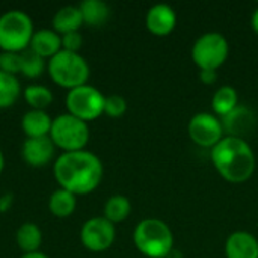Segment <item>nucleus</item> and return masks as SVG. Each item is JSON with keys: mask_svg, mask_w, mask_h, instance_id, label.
Here are the masks:
<instances>
[{"mask_svg": "<svg viewBox=\"0 0 258 258\" xmlns=\"http://www.w3.org/2000/svg\"><path fill=\"white\" fill-rule=\"evenodd\" d=\"M103 163L100 157L88 150L62 153L53 165V174L59 187L73 195H88L103 180Z\"/></svg>", "mask_w": 258, "mask_h": 258, "instance_id": "obj_1", "label": "nucleus"}, {"mask_svg": "<svg viewBox=\"0 0 258 258\" xmlns=\"http://www.w3.org/2000/svg\"><path fill=\"white\" fill-rule=\"evenodd\" d=\"M212 163L218 174L230 183L248 181L255 171V154L243 138L224 136L210 153Z\"/></svg>", "mask_w": 258, "mask_h": 258, "instance_id": "obj_2", "label": "nucleus"}, {"mask_svg": "<svg viewBox=\"0 0 258 258\" xmlns=\"http://www.w3.org/2000/svg\"><path fill=\"white\" fill-rule=\"evenodd\" d=\"M133 243L147 258H165L174 249V234L163 221L147 218L136 225Z\"/></svg>", "mask_w": 258, "mask_h": 258, "instance_id": "obj_3", "label": "nucleus"}, {"mask_svg": "<svg viewBox=\"0 0 258 258\" xmlns=\"http://www.w3.org/2000/svg\"><path fill=\"white\" fill-rule=\"evenodd\" d=\"M33 21L21 9H11L0 15V51L23 53L33 36Z\"/></svg>", "mask_w": 258, "mask_h": 258, "instance_id": "obj_4", "label": "nucleus"}, {"mask_svg": "<svg viewBox=\"0 0 258 258\" xmlns=\"http://www.w3.org/2000/svg\"><path fill=\"white\" fill-rule=\"evenodd\" d=\"M47 71L51 80L68 91L88 85L89 65L80 53H71L60 50L47 62Z\"/></svg>", "mask_w": 258, "mask_h": 258, "instance_id": "obj_5", "label": "nucleus"}, {"mask_svg": "<svg viewBox=\"0 0 258 258\" xmlns=\"http://www.w3.org/2000/svg\"><path fill=\"white\" fill-rule=\"evenodd\" d=\"M50 139L54 147L63 153L80 151L89 142V127L88 122L67 113H62L53 119Z\"/></svg>", "mask_w": 258, "mask_h": 258, "instance_id": "obj_6", "label": "nucleus"}, {"mask_svg": "<svg viewBox=\"0 0 258 258\" xmlns=\"http://www.w3.org/2000/svg\"><path fill=\"white\" fill-rule=\"evenodd\" d=\"M230 45L227 38L219 32H207L201 35L192 47V60L200 70L218 71L228 57Z\"/></svg>", "mask_w": 258, "mask_h": 258, "instance_id": "obj_7", "label": "nucleus"}, {"mask_svg": "<svg viewBox=\"0 0 258 258\" xmlns=\"http://www.w3.org/2000/svg\"><path fill=\"white\" fill-rule=\"evenodd\" d=\"M106 97L94 86L83 85L68 91L65 106L70 115L88 122L104 113Z\"/></svg>", "mask_w": 258, "mask_h": 258, "instance_id": "obj_8", "label": "nucleus"}, {"mask_svg": "<svg viewBox=\"0 0 258 258\" xmlns=\"http://www.w3.org/2000/svg\"><path fill=\"white\" fill-rule=\"evenodd\" d=\"M116 237L115 225L104 216L88 219L80 230L82 245L92 252H103L109 249Z\"/></svg>", "mask_w": 258, "mask_h": 258, "instance_id": "obj_9", "label": "nucleus"}, {"mask_svg": "<svg viewBox=\"0 0 258 258\" xmlns=\"http://www.w3.org/2000/svg\"><path fill=\"white\" fill-rule=\"evenodd\" d=\"M187 132L190 139L204 148H213L224 138L222 122L212 113L201 112L190 118Z\"/></svg>", "mask_w": 258, "mask_h": 258, "instance_id": "obj_10", "label": "nucleus"}, {"mask_svg": "<svg viewBox=\"0 0 258 258\" xmlns=\"http://www.w3.org/2000/svg\"><path fill=\"white\" fill-rule=\"evenodd\" d=\"M54 151L56 147L50 139V136L32 138V139L26 138L21 147V157L27 165L33 168H42L53 160Z\"/></svg>", "mask_w": 258, "mask_h": 258, "instance_id": "obj_11", "label": "nucleus"}, {"mask_svg": "<svg viewBox=\"0 0 258 258\" xmlns=\"http://www.w3.org/2000/svg\"><path fill=\"white\" fill-rule=\"evenodd\" d=\"M147 29L156 36L169 35L177 26V14L166 3H157L151 6L145 15Z\"/></svg>", "mask_w": 258, "mask_h": 258, "instance_id": "obj_12", "label": "nucleus"}, {"mask_svg": "<svg viewBox=\"0 0 258 258\" xmlns=\"http://www.w3.org/2000/svg\"><path fill=\"white\" fill-rule=\"evenodd\" d=\"M227 258H258L257 237L246 231H234L225 242Z\"/></svg>", "mask_w": 258, "mask_h": 258, "instance_id": "obj_13", "label": "nucleus"}, {"mask_svg": "<svg viewBox=\"0 0 258 258\" xmlns=\"http://www.w3.org/2000/svg\"><path fill=\"white\" fill-rule=\"evenodd\" d=\"M221 122L224 127V133H227V136L243 138L246 133H249L252 130V127L255 124V116L248 107L237 106L230 115L222 118Z\"/></svg>", "mask_w": 258, "mask_h": 258, "instance_id": "obj_14", "label": "nucleus"}, {"mask_svg": "<svg viewBox=\"0 0 258 258\" xmlns=\"http://www.w3.org/2000/svg\"><path fill=\"white\" fill-rule=\"evenodd\" d=\"M29 48L45 60H50L62 50V38L53 29H39L33 33Z\"/></svg>", "mask_w": 258, "mask_h": 258, "instance_id": "obj_15", "label": "nucleus"}, {"mask_svg": "<svg viewBox=\"0 0 258 258\" xmlns=\"http://www.w3.org/2000/svg\"><path fill=\"white\" fill-rule=\"evenodd\" d=\"M53 119L45 110H27L21 118V128L27 139L50 136Z\"/></svg>", "mask_w": 258, "mask_h": 258, "instance_id": "obj_16", "label": "nucleus"}, {"mask_svg": "<svg viewBox=\"0 0 258 258\" xmlns=\"http://www.w3.org/2000/svg\"><path fill=\"white\" fill-rule=\"evenodd\" d=\"M83 26V17L79 5H67L56 11L53 15V30L59 35H65L70 32H79Z\"/></svg>", "mask_w": 258, "mask_h": 258, "instance_id": "obj_17", "label": "nucleus"}, {"mask_svg": "<svg viewBox=\"0 0 258 258\" xmlns=\"http://www.w3.org/2000/svg\"><path fill=\"white\" fill-rule=\"evenodd\" d=\"M79 8L83 17V23L91 27L103 26L110 17V8L103 0H83Z\"/></svg>", "mask_w": 258, "mask_h": 258, "instance_id": "obj_18", "label": "nucleus"}, {"mask_svg": "<svg viewBox=\"0 0 258 258\" xmlns=\"http://www.w3.org/2000/svg\"><path fill=\"white\" fill-rule=\"evenodd\" d=\"M239 106V97H237V91L233 86H221L218 88V91L213 94L212 98V109L213 112L225 118L227 115H230L236 107Z\"/></svg>", "mask_w": 258, "mask_h": 258, "instance_id": "obj_19", "label": "nucleus"}, {"mask_svg": "<svg viewBox=\"0 0 258 258\" xmlns=\"http://www.w3.org/2000/svg\"><path fill=\"white\" fill-rule=\"evenodd\" d=\"M15 240H17L18 248L24 254L36 252V251H39V246L42 243V233L38 225H35L32 222H26L17 230Z\"/></svg>", "mask_w": 258, "mask_h": 258, "instance_id": "obj_20", "label": "nucleus"}, {"mask_svg": "<svg viewBox=\"0 0 258 258\" xmlns=\"http://www.w3.org/2000/svg\"><path fill=\"white\" fill-rule=\"evenodd\" d=\"M76 203H77L76 195H73L71 192L59 187L50 195L48 209H50L51 215H54L56 218H68L70 215L74 213Z\"/></svg>", "mask_w": 258, "mask_h": 258, "instance_id": "obj_21", "label": "nucleus"}, {"mask_svg": "<svg viewBox=\"0 0 258 258\" xmlns=\"http://www.w3.org/2000/svg\"><path fill=\"white\" fill-rule=\"evenodd\" d=\"M21 95V85L17 76L0 71V109H8L17 103Z\"/></svg>", "mask_w": 258, "mask_h": 258, "instance_id": "obj_22", "label": "nucleus"}, {"mask_svg": "<svg viewBox=\"0 0 258 258\" xmlns=\"http://www.w3.org/2000/svg\"><path fill=\"white\" fill-rule=\"evenodd\" d=\"M132 212L130 200L124 195H113L104 204V218L110 221L113 225L125 221Z\"/></svg>", "mask_w": 258, "mask_h": 258, "instance_id": "obj_23", "label": "nucleus"}, {"mask_svg": "<svg viewBox=\"0 0 258 258\" xmlns=\"http://www.w3.org/2000/svg\"><path fill=\"white\" fill-rule=\"evenodd\" d=\"M26 103L35 110H45L53 103V92L42 85H29L23 91Z\"/></svg>", "mask_w": 258, "mask_h": 258, "instance_id": "obj_24", "label": "nucleus"}, {"mask_svg": "<svg viewBox=\"0 0 258 258\" xmlns=\"http://www.w3.org/2000/svg\"><path fill=\"white\" fill-rule=\"evenodd\" d=\"M47 62L48 60L27 48L21 53V74L27 79H38L45 71Z\"/></svg>", "mask_w": 258, "mask_h": 258, "instance_id": "obj_25", "label": "nucleus"}, {"mask_svg": "<svg viewBox=\"0 0 258 258\" xmlns=\"http://www.w3.org/2000/svg\"><path fill=\"white\" fill-rule=\"evenodd\" d=\"M0 71L6 74H21V53H0Z\"/></svg>", "mask_w": 258, "mask_h": 258, "instance_id": "obj_26", "label": "nucleus"}, {"mask_svg": "<svg viewBox=\"0 0 258 258\" xmlns=\"http://www.w3.org/2000/svg\"><path fill=\"white\" fill-rule=\"evenodd\" d=\"M127 110V101L122 95L112 94L106 97L104 101V113L110 118H119L125 113Z\"/></svg>", "mask_w": 258, "mask_h": 258, "instance_id": "obj_27", "label": "nucleus"}, {"mask_svg": "<svg viewBox=\"0 0 258 258\" xmlns=\"http://www.w3.org/2000/svg\"><path fill=\"white\" fill-rule=\"evenodd\" d=\"M62 38V50L71 51V53H79V50L83 45V38L80 32H70L65 35H60Z\"/></svg>", "mask_w": 258, "mask_h": 258, "instance_id": "obj_28", "label": "nucleus"}, {"mask_svg": "<svg viewBox=\"0 0 258 258\" xmlns=\"http://www.w3.org/2000/svg\"><path fill=\"white\" fill-rule=\"evenodd\" d=\"M200 80L204 85H215L218 80V71L215 70H200Z\"/></svg>", "mask_w": 258, "mask_h": 258, "instance_id": "obj_29", "label": "nucleus"}, {"mask_svg": "<svg viewBox=\"0 0 258 258\" xmlns=\"http://www.w3.org/2000/svg\"><path fill=\"white\" fill-rule=\"evenodd\" d=\"M11 201H12L11 195H3V197L0 198V212H5L6 209H9Z\"/></svg>", "mask_w": 258, "mask_h": 258, "instance_id": "obj_30", "label": "nucleus"}, {"mask_svg": "<svg viewBox=\"0 0 258 258\" xmlns=\"http://www.w3.org/2000/svg\"><path fill=\"white\" fill-rule=\"evenodd\" d=\"M251 24H252V29H254V32H255V33L258 35V6H257V9L254 11V14H252Z\"/></svg>", "mask_w": 258, "mask_h": 258, "instance_id": "obj_31", "label": "nucleus"}, {"mask_svg": "<svg viewBox=\"0 0 258 258\" xmlns=\"http://www.w3.org/2000/svg\"><path fill=\"white\" fill-rule=\"evenodd\" d=\"M20 258H48L45 254H42L41 251L36 252H29V254H23Z\"/></svg>", "mask_w": 258, "mask_h": 258, "instance_id": "obj_32", "label": "nucleus"}, {"mask_svg": "<svg viewBox=\"0 0 258 258\" xmlns=\"http://www.w3.org/2000/svg\"><path fill=\"white\" fill-rule=\"evenodd\" d=\"M165 258H183V254H181L180 249H175V248H174V249H172Z\"/></svg>", "mask_w": 258, "mask_h": 258, "instance_id": "obj_33", "label": "nucleus"}, {"mask_svg": "<svg viewBox=\"0 0 258 258\" xmlns=\"http://www.w3.org/2000/svg\"><path fill=\"white\" fill-rule=\"evenodd\" d=\"M3 169H5V157H3V153L0 150V174L3 172Z\"/></svg>", "mask_w": 258, "mask_h": 258, "instance_id": "obj_34", "label": "nucleus"}, {"mask_svg": "<svg viewBox=\"0 0 258 258\" xmlns=\"http://www.w3.org/2000/svg\"><path fill=\"white\" fill-rule=\"evenodd\" d=\"M0 53H2V51H0Z\"/></svg>", "mask_w": 258, "mask_h": 258, "instance_id": "obj_35", "label": "nucleus"}]
</instances>
